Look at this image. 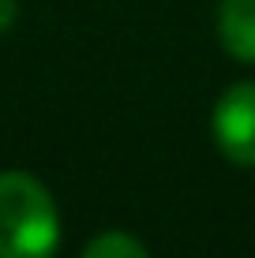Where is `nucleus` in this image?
I'll return each instance as SVG.
<instances>
[{
  "label": "nucleus",
  "mask_w": 255,
  "mask_h": 258,
  "mask_svg": "<svg viewBox=\"0 0 255 258\" xmlns=\"http://www.w3.org/2000/svg\"><path fill=\"white\" fill-rule=\"evenodd\" d=\"M60 213L45 183L30 172H0V258H53Z\"/></svg>",
  "instance_id": "f257e3e1"
},
{
  "label": "nucleus",
  "mask_w": 255,
  "mask_h": 258,
  "mask_svg": "<svg viewBox=\"0 0 255 258\" xmlns=\"http://www.w3.org/2000/svg\"><path fill=\"white\" fill-rule=\"evenodd\" d=\"M214 142L233 165H255V83H233L218 97Z\"/></svg>",
  "instance_id": "f03ea898"
},
{
  "label": "nucleus",
  "mask_w": 255,
  "mask_h": 258,
  "mask_svg": "<svg viewBox=\"0 0 255 258\" xmlns=\"http://www.w3.org/2000/svg\"><path fill=\"white\" fill-rule=\"evenodd\" d=\"M218 38L229 56L255 64V0H222Z\"/></svg>",
  "instance_id": "7ed1b4c3"
},
{
  "label": "nucleus",
  "mask_w": 255,
  "mask_h": 258,
  "mask_svg": "<svg viewBox=\"0 0 255 258\" xmlns=\"http://www.w3.org/2000/svg\"><path fill=\"white\" fill-rule=\"evenodd\" d=\"M83 258H150L131 232H101L86 243Z\"/></svg>",
  "instance_id": "20e7f679"
}]
</instances>
